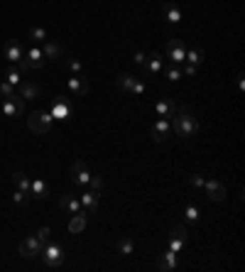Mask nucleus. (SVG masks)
Segmentation results:
<instances>
[{"mask_svg":"<svg viewBox=\"0 0 245 272\" xmlns=\"http://www.w3.org/2000/svg\"><path fill=\"white\" fill-rule=\"evenodd\" d=\"M172 130L177 133L181 140H189L199 133V120L194 118V113H191L187 106H177L174 110V115H172Z\"/></svg>","mask_w":245,"mask_h":272,"instance_id":"nucleus-1","label":"nucleus"},{"mask_svg":"<svg viewBox=\"0 0 245 272\" xmlns=\"http://www.w3.org/2000/svg\"><path fill=\"white\" fill-rule=\"evenodd\" d=\"M40 258L47 267H62V265L67 262V250H64L59 243H52V240H49V243L42 245Z\"/></svg>","mask_w":245,"mask_h":272,"instance_id":"nucleus-2","label":"nucleus"},{"mask_svg":"<svg viewBox=\"0 0 245 272\" xmlns=\"http://www.w3.org/2000/svg\"><path fill=\"white\" fill-rule=\"evenodd\" d=\"M52 123H54V118L47 110H35V113L27 115V128L32 133H37V135H47L52 130Z\"/></svg>","mask_w":245,"mask_h":272,"instance_id":"nucleus-3","label":"nucleus"},{"mask_svg":"<svg viewBox=\"0 0 245 272\" xmlns=\"http://www.w3.org/2000/svg\"><path fill=\"white\" fill-rule=\"evenodd\" d=\"M44 64H47V59H44V54H42V47H37V44L27 47V49H25V54H22V59L17 62L20 71H32V69H42Z\"/></svg>","mask_w":245,"mask_h":272,"instance_id":"nucleus-4","label":"nucleus"},{"mask_svg":"<svg viewBox=\"0 0 245 272\" xmlns=\"http://www.w3.org/2000/svg\"><path fill=\"white\" fill-rule=\"evenodd\" d=\"M0 110H3L5 118H17V115L25 113V101H22V98L17 96V91H15L13 96H8V98L0 101Z\"/></svg>","mask_w":245,"mask_h":272,"instance_id":"nucleus-5","label":"nucleus"},{"mask_svg":"<svg viewBox=\"0 0 245 272\" xmlns=\"http://www.w3.org/2000/svg\"><path fill=\"white\" fill-rule=\"evenodd\" d=\"M88 179H91V169H88V164L86 160H76V162L71 164V182H74V187H88Z\"/></svg>","mask_w":245,"mask_h":272,"instance_id":"nucleus-6","label":"nucleus"},{"mask_svg":"<svg viewBox=\"0 0 245 272\" xmlns=\"http://www.w3.org/2000/svg\"><path fill=\"white\" fill-rule=\"evenodd\" d=\"M42 253V243L37 235H27L22 243H20V258H40Z\"/></svg>","mask_w":245,"mask_h":272,"instance_id":"nucleus-7","label":"nucleus"},{"mask_svg":"<svg viewBox=\"0 0 245 272\" xmlns=\"http://www.w3.org/2000/svg\"><path fill=\"white\" fill-rule=\"evenodd\" d=\"M184 56H187V44H184V42L181 40H169L167 42V59H169L172 64H181Z\"/></svg>","mask_w":245,"mask_h":272,"instance_id":"nucleus-8","label":"nucleus"},{"mask_svg":"<svg viewBox=\"0 0 245 272\" xmlns=\"http://www.w3.org/2000/svg\"><path fill=\"white\" fill-rule=\"evenodd\" d=\"M179 267H181V258H179V253L167 250V253H162V255L157 258V270L169 272V270H179Z\"/></svg>","mask_w":245,"mask_h":272,"instance_id":"nucleus-9","label":"nucleus"},{"mask_svg":"<svg viewBox=\"0 0 245 272\" xmlns=\"http://www.w3.org/2000/svg\"><path fill=\"white\" fill-rule=\"evenodd\" d=\"M169 133H172V123L167 120V118H157V120L152 123L150 135L155 142H164V140L169 137Z\"/></svg>","mask_w":245,"mask_h":272,"instance_id":"nucleus-10","label":"nucleus"},{"mask_svg":"<svg viewBox=\"0 0 245 272\" xmlns=\"http://www.w3.org/2000/svg\"><path fill=\"white\" fill-rule=\"evenodd\" d=\"M17 96L22 98V101H32V98H40L42 96V88L37 86L35 81H27V79H22V81L17 83Z\"/></svg>","mask_w":245,"mask_h":272,"instance_id":"nucleus-11","label":"nucleus"},{"mask_svg":"<svg viewBox=\"0 0 245 272\" xmlns=\"http://www.w3.org/2000/svg\"><path fill=\"white\" fill-rule=\"evenodd\" d=\"M22 54H25V47H22L17 40H8V42H5V47H3V56H5L10 64H17V62L22 59Z\"/></svg>","mask_w":245,"mask_h":272,"instance_id":"nucleus-12","label":"nucleus"},{"mask_svg":"<svg viewBox=\"0 0 245 272\" xmlns=\"http://www.w3.org/2000/svg\"><path fill=\"white\" fill-rule=\"evenodd\" d=\"M204 189H206V194L211 196V201H223V199L228 196L226 184H223V182H218V179H206Z\"/></svg>","mask_w":245,"mask_h":272,"instance_id":"nucleus-13","label":"nucleus"},{"mask_svg":"<svg viewBox=\"0 0 245 272\" xmlns=\"http://www.w3.org/2000/svg\"><path fill=\"white\" fill-rule=\"evenodd\" d=\"M164 67V56L160 52H147L145 56V64H142V71H145V76L147 74H160Z\"/></svg>","mask_w":245,"mask_h":272,"instance_id":"nucleus-14","label":"nucleus"},{"mask_svg":"<svg viewBox=\"0 0 245 272\" xmlns=\"http://www.w3.org/2000/svg\"><path fill=\"white\" fill-rule=\"evenodd\" d=\"M174 110H177V106H174V101H172L169 96H162V98L155 103V115H157V118H167V120H172Z\"/></svg>","mask_w":245,"mask_h":272,"instance_id":"nucleus-15","label":"nucleus"},{"mask_svg":"<svg viewBox=\"0 0 245 272\" xmlns=\"http://www.w3.org/2000/svg\"><path fill=\"white\" fill-rule=\"evenodd\" d=\"M98 199H101V194H96V191H86L79 196V201H81V211L86 216H94L96 211H98Z\"/></svg>","mask_w":245,"mask_h":272,"instance_id":"nucleus-16","label":"nucleus"},{"mask_svg":"<svg viewBox=\"0 0 245 272\" xmlns=\"http://www.w3.org/2000/svg\"><path fill=\"white\" fill-rule=\"evenodd\" d=\"M71 115V103H69L67 96H56L54 98V108H52V118L56 120H67Z\"/></svg>","mask_w":245,"mask_h":272,"instance_id":"nucleus-17","label":"nucleus"},{"mask_svg":"<svg viewBox=\"0 0 245 272\" xmlns=\"http://www.w3.org/2000/svg\"><path fill=\"white\" fill-rule=\"evenodd\" d=\"M67 86L74 96H86L88 94V88H91V86H88V79H86L83 74H74V76L67 81Z\"/></svg>","mask_w":245,"mask_h":272,"instance_id":"nucleus-18","label":"nucleus"},{"mask_svg":"<svg viewBox=\"0 0 245 272\" xmlns=\"http://www.w3.org/2000/svg\"><path fill=\"white\" fill-rule=\"evenodd\" d=\"M29 196L32 199H47L49 196V182H44V179L29 182Z\"/></svg>","mask_w":245,"mask_h":272,"instance_id":"nucleus-19","label":"nucleus"},{"mask_svg":"<svg viewBox=\"0 0 245 272\" xmlns=\"http://www.w3.org/2000/svg\"><path fill=\"white\" fill-rule=\"evenodd\" d=\"M86 223H88V216L83 214V211H76V214H71V221H69V233H83L86 231Z\"/></svg>","mask_w":245,"mask_h":272,"instance_id":"nucleus-20","label":"nucleus"},{"mask_svg":"<svg viewBox=\"0 0 245 272\" xmlns=\"http://www.w3.org/2000/svg\"><path fill=\"white\" fill-rule=\"evenodd\" d=\"M42 54H44V59H62V56H64V49H62V44H56L54 40H47L42 44Z\"/></svg>","mask_w":245,"mask_h":272,"instance_id":"nucleus-21","label":"nucleus"},{"mask_svg":"<svg viewBox=\"0 0 245 272\" xmlns=\"http://www.w3.org/2000/svg\"><path fill=\"white\" fill-rule=\"evenodd\" d=\"M162 13H164V20H167V22H172V25H179V22H181V10H179L174 3L167 0L162 5Z\"/></svg>","mask_w":245,"mask_h":272,"instance_id":"nucleus-22","label":"nucleus"},{"mask_svg":"<svg viewBox=\"0 0 245 272\" xmlns=\"http://www.w3.org/2000/svg\"><path fill=\"white\" fill-rule=\"evenodd\" d=\"M59 204H62V211H67L69 216H71V214H76V211H81V201H79L76 196H71V194H64Z\"/></svg>","mask_w":245,"mask_h":272,"instance_id":"nucleus-23","label":"nucleus"},{"mask_svg":"<svg viewBox=\"0 0 245 272\" xmlns=\"http://www.w3.org/2000/svg\"><path fill=\"white\" fill-rule=\"evenodd\" d=\"M115 86L120 88L122 94H130V91H133V86H135V76H130V74H120V76L115 79Z\"/></svg>","mask_w":245,"mask_h":272,"instance_id":"nucleus-24","label":"nucleus"},{"mask_svg":"<svg viewBox=\"0 0 245 272\" xmlns=\"http://www.w3.org/2000/svg\"><path fill=\"white\" fill-rule=\"evenodd\" d=\"M184 62H187V64H194V67L204 64V62H206L204 49H187V56H184Z\"/></svg>","mask_w":245,"mask_h":272,"instance_id":"nucleus-25","label":"nucleus"},{"mask_svg":"<svg viewBox=\"0 0 245 272\" xmlns=\"http://www.w3.org/2000/svg\"><path fill=\"white\" fill-rule=\"evenodd\" d=\"M13 184L17 191H25V194H29V177L25 174V172H15L13 174Z\"/></svg>","mask_w":245,"mask_h":272,"instance_id":"nucleus-26","label":"nucleus"},{"mask_svg":"<svg viewBox=\"0 0 245 272\" xmlns=\"http://www.w3.org/2000/svg\"><path fill=\"white\" fill-rule=\"evenodd\" d=\"M27 37L32 40V44H44V42L49 40V35H47V29L44 27H29Z\"/></svg>","mask_w":245,"mask_h":272,"instance_id":"nucleus-27","label":"nucleus"},{"mask_svg":"<svg viewBox=\"0 0 245 272\" xmlns=\"http://www.w3.org/2000/svg\"><path fill=\"white\" fill-rule=\"evenodd\" d=\"M133 250H135L133 238H130V235H122L120 240H118V253H120V255H133Z\"/></svg>","mask_w":245,"mask_h":272,"instance_id":"nucleus-28","label":"nucleus"},{"mask_svg":"<svg viewBox=\"0 0 245 272\" xmlns=\"http://www.w3.org/2000/svg\"><path fill=\"white\" fill-rule=\"evenodd\" d=\"M5 81L17 88V83L22 81V71H20V69H15L13 64H10V67H8V71H5Z\"/></svg>","mask_w":245,"mask_h":272,"instance_id":"nucleus-29","label":"nucleus"},{"mask_svg":"<svg viewBox=\"0 0 245 272\" xmlns=\"http://www.w3.org/2000/svg\"><path fill=\"white\" fill-rule=\"evenodd\" d=\"M88 189L96 191V194H101V189H103V177H101V174H91V179H88Z\"/></svg>","mask_w":245,"mask_h":272,"instance_id":"nucleus-30","label":"nucleus"},{"mask_svg":"<svg viewBox=\"0 0 245 272\" xmlns=\"http://www.w3.org/2000/svg\"><path fill=\"white\" fill-rule=\"evenodd\" d=\"M184 248H187L184 240H179V238H174V235H169V250H172V253H179V255H181V253H184Z\"/></svg>","mask_w":245,"mask_h":272,"instance_id":"nucleus-31","label":"nucleus"},{"mask_svg":"<svg viewBox=\"0 0 245 272\" xmlns=\"http://www.w3.org/2000/svg\"><path fill=\"white\" fill-rule=\"evenodd\" d=\"M29 194H25V191H17L15 189V194H13V201H15V206H27L29 204Z\"/></svg>","mask_w":245,"mask_h":272,"instance_id":"nucleus-32","label":"nucleus"},{"mask_svg":"<svg viewBox=\"0 0 245 272\" xmlns=\"http://www.w3.org/2000/svg\"><path fill=\"white\" fill-rule=\"evenodd\" d=\"M184 218L191 221V223H196V221H199V208H196V206H191V204H187L184 206Z\"/></svg>","mask_w":245,"mask_h":272,"instance_id":"nucleus-33","label":"nucleus"},{"mask_svg":"<svg viewBox=\"0 0 245 272\" xmlns=\"http://www.w3.org/2000/svg\"><path fill=\"white\" fill-rule=\"evenodd\" d=\"M172 235L179 238V240H184V243H189V231H187V226H174V228H172Z\"/></svg>","mask_w":245,"mask_h":272,"instance_id":"nucleus-34","label":"nucleus"},{"mask_svg":"<svg viewBox=\"0 0 245 272\" xmlns=\"http://www.w3.org/2000/svg\"><path fill=\"white\" fill-rule=\"evenodd\" d=\"M189 184L194 187V189H204V184H206V177L201 174V172H196V174H191L189 177Z\"/></svg>","mask_w":245,"mask_h":272,"instance_id":"nucleus-35","label":"nucleus"},{"mask_svg":"<svg viewBox=\"0 0 245 272\" xmlns=\"http://www.w3.org/2000/svg\"><path fill=\"white\" fill-rule=\"evenodd\" d=\"M35 235H37V238H40V243L44 245V243H49V240H52V231H49V226H42L40 231L35 233Z\"/></svg>","mask_w":245,"mask_h":272,"instance_id":"nucleus-36","label":"nucleus"},{"mask_svg":"<svg viewBox=\"0 0 245 272\" xmlns=\"http://www.w3.org/2000/svg\"><path fill=\"white\" fill-rule=\"evenodd\" d=\"M13 94H15V86H10V83L3 79V81H0V98H8V96H13Z\"/></svg>","mask_w":245,"mask_h":272,"instance_id":"nucleus-37","label":"nucleus"},{"mask_svg":"<svg viewBox=\"0 0 245 272\" xmlns=\"http://www.w3.org/2000/svg\"><path fill=\"white\" fill-rule=\"evenodd\" d=\"M67 67H69L71 74H83V67H81V62H79V59H69Z\"/></svg>","mask_w":245,"mask_h":272,"instance_id":"nucleus-38","label":"nucleus"},{"mask_svg":"<svg viewBox=\"0 0 245 272\" xmlns=\"http://www.w3.org/2000/svg\"><path fill=\"white\" fill-rule=\"evenodd\" d=\"M145 91H147V88H145V81L135 79V86H133V91H130V94L133 96H145Z\"/></svg>","mask_w":245,"mask_h":272,"instance_id":"nucleus-39","label":"nucleus"},{"mask_svg":"<svg viewBox=\"0 0 245 272\" xmlns=\"http://www.w3.org/2000/svg\"><path fill=\"white\" fill-rule=\"evenodd\" d=\"M167 79H169V81H179V79H181V71L172 67L169 71H167Z\"/></svg>","mask_w":245,"mask_h":272,"instance_id":"nucleus-40","label":"nucleus"},{"mask_svg":"<svg viewBox=\"0 0 245 272\" xmlns=\"http://www.w3.org/2000/svg\"><path fill=\"white\" fill-rule=\"evenodd\" d=\"M181 76H196V67H194V64H187L184 71H181Z\"/></svg>","mask_w":245,"mask_h":272,"instance_id":"nucleus-41","label":"nucleus"},{"mask_svg":"<svg viewBox=\"0 0 245 272\" xmlns=\"http://www.w3.org/2000/svg\"><path fill=\"white\" fill-rule=\"evenodd\" d=\"M145 56H147V52H135V56H133V59H135V64H140V67H142V64H145Z\"/></svg>","mask_w":245,"mask_h":272,"instance_id":"nucleus-42","label":"nucleus"}]
</instances>
